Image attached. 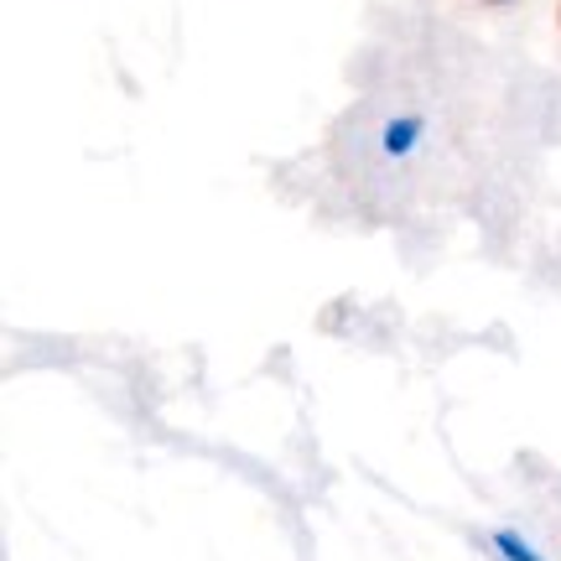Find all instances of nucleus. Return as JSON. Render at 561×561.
I'll return each mask as SVG.
<instances>
[{
    "label": "nucleus",
    "mask_w": 561,
    "mask_h": 561,
    "mask_svg": "<svg viewBox=\"0 0 561 561\" xmlns=\"http://www.w3.org/2000/svg\"><path fill=\"white\" fill-rule=\"evenodd\" d=\"M500 546H504V551H510V557H515V561H541V557H536V551H525V546L515 541V536H500Z\"/></svg>",
    "instance_id": "nucleus-1"
}]
</instances>
